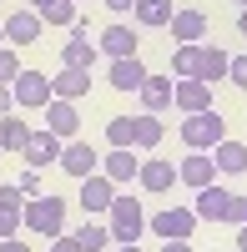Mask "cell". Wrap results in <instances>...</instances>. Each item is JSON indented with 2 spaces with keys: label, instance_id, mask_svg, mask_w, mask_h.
<instances>
[{
  "label": "cell",
  "instance_id": "35",
  "mask_svg": "<svg viewBox=\"0 0 247 252\" xmlns=\"http://www.w3.org/2000/svg\"><path fill=\"white\" fill-rule=\"evenodd\" d=\"M15 187H20V192H26V197H40V172H35V166H31V172L20 177Z\"/></svg>",
  "mask_w": 247,
  "mask_h": 252
},
{
  "label": "cell",
  "instance_id": "13",
  "mask_svg": "<svg viewBox=\"0 0 247 252\" xmlns=\"http://www.w3.org/2000/svg\"><path fill=\"white\" fill-rule=\"evenodd\" d=\"M40 111H46V131H56L61 141H71V136H76V126H81V121H76V101H61V96H51Z\"/></svg>",
  "mask_w": 247,
  "mask_h": 252
},
{
  "label": "cell",
  "instance_id": "45",
  "mask_svg": "<svg viewBox=\"0 0 247 252\" xmlns=\"http://www.w3.org/2000/svg\"><path fill=\"white\" fill-rule=\"evenodd\" d=\"M0 40H5V20H0Z\"/></svg>",
  "mask_w": 247,
  "mask_h": 252
},
{
  "label": "cell",
  "instance_id": "43",
  "mask_svg": "<svg viewBox=\"0 0 247 252\" xmlns=\"http://www.w3.org/2000/svg\"><path fill=\"white\" fill-rule=\"evenodd\" d=\"M116 252H141V247H136V242H121V247H116Z\"/></svg>",
  "mask_w": 247,
  "mask_h": 252
},
{
  "label": "cell",
  "instance_id": "36",
  "mask_svg": "<svg viewBox=\"0 0 247 252\" xmlns=\"http://www.w3.org/2000/svg\"><path fill=\"white\" fill-rule=\"evenodd\" d=\"M51 242H56L51 252H81V242H76V237H66V232H61V237H51Z\"/></svg>",
  "mask_w": 247,
  "mask_h": 252
},
{
  "label": "cell",
  "instance_id": "16",
  "mask_svg": "<svg viewBox=\"0 0 247 252\" xmlns=\"http://www.w3.org/2000/svg\"><path fill=\"white\" fill-rule=\"evenodd\" d=\"M35 40H40V15L35 10L5 15V46H35Z\"/></svg>",
  "mask_w": 247,
  "mask_h": 252
},
{
  "label": "cell",
  "instance_id": "26",
  "mask_svg": "<svg viewBox=\"0 0 247 252\" xmlns=\"http://www.w3.org/2000/svg\"><path fill=\"white\" fill-rule=\"evenodd\" d=\"M26 141H31V121L0 116V152H26Z\"/></svg>",
  "mask_w": 247,
  "mask_h": 252
},
{
  "label": "cell",
  "instance_id": "46",
  "mask_svg": "<svg viewBox=\"0 0 247 252\" xmlns=\"http://www.w3.org/2000/svg\"><path fill=\"white\" fill-rule=\"evenodd\" d=\"M237 5H247V0H237Z\"/></svg>",
  "mask_w": 247,
  "mask_h": 252
},
{
  "label": "cell",
  "instance_id": "10",
  "mask_svg": "<svg viewBox=\"0 0 247 252\" xmlns=\"http://www.w3.org/2000/svg\"><path fill=\"white\" fill-rule=\"evenodd\" d=\"M111 202H116V182H111L106 172L81 177V207H86V212H106Z\"/></svg>",
  "mask_w": 247,
  "mask_h": 252
},
{
  "label": "cell",
  "instance_id": "14",
  "mask_svg": "<svg viewBox=\"0 0 247 252\" xmlns=\"http://www.w3.org/2000/svg\"><path fill=\"white\" fill-rule=\"evenodd\" d=\"M101 166H106V177H111L116 187H126V182H136V172H141V157L131 152V146H111V152L101 157Z\"/></svg>",
  "mask_w": 247,
  "mask_h": 252
},
{
  "label": "cell",
  "instance_id": "38",
  "mask_svg": "<svg viewBox=\"0 0 247 252\" xmlns=\"http://www.w3.org/2000/svg\"><path fill=\"white\" fill-rule=\"evenodd\" d=\"M10 106H15V96H10V86H0V116H10Z\"/></svg>",
  "mask_w": 247,
  "mask_h": 252
},
{
  "label": "cell",
  "instance_id": "27",
  "mask_svg": "<svg viewBox=\"0 0 247 252\" xmlns=\"http://www.w3.org/2000/svg\"><path fill=\"white\" fill-rule=\"evenodd\" d=\"M40 20H46V26H66V31H71L76 20H81V15H76V0H51V5L40 10Z\"/></svg>",
  "mask_w": 247,
  "mask_h": 252
},
{
  "label": "cell",
  "instance_id": "20",
  "mask_svg": "<svg viewBox=\"0 0 247 252\" xmlns=\"http://www.w3.org/2000/svg\"><path fill=\"white\" fill-rule=\"evenodd\" d=\"M147 76H152V71L141 66V56H121V61H111V76H106V81H111L116 91H141V81H147Z\"/></svg>",
  "mask_w": 247,
  "mask_h": 252
},
{
  "label": "cell",
  "instance_id": "18",
  "mask_svg": "<svg viewBox=\"0 0 247 252\" xmlns=\"http://www.w3.org/2000/svg\"><path fill=\"white\" fill-rule=\"evenodd\" d=\"M172 91H177V81H167V76H147V81H141V111H152V116H161V111H167L172 106Z\"/></svg>",
  "mask_w": 247,
  "mask_h": 252
},
{
  "label": "cell",
  "instance_id": "25",
  "mask_svg": "<svg viewBox=\"0 0 247 252\" xmlns=\"http://www.w3.org/2000/svg\"><path fill=\"white\" fill-rule=\"evenodd\" d=\"M161 136H167V126H161L152 111H141V116H136V141H131V152H156Z\"/></svg>",
  "mask_w": 247,
  "mask_h": 252
},
{
  "label": "cell",
  "instance_id": "37",
  "mask_svg": "<svg viewBox=\"0 0 247 252\" xmlns=\"http://www.w3.org/2000/svg\"><path fill=\"white\" fill-rule=\"evenodd\" d=\"M0 252H31V242H15V237H0Z\"/></svg>",
  "mask_w": 247,
  "mask_h": 252
},
{
  "label": "cell",
  "instance_id": "40",
  "mask_svg": "<svg viewBox=\"0 0 247 252\" xmlns=\"http://www.w3.org/2000/svg\"><path fill=\"white\" fill-rule=\"evenodd\" d=\"M106 5H111V10L121 15V10H131V5H136V0H106Z\"/></svg>",
  "mask_w": 247,
  "mask_h": 252
},
{
  "label": "cell",
  "instance_id": "33",
  "mask_svg": "<svg viewBox=\"0 0 247 252\" xmlns=\"http://www.w3.org/2000/svg\"><path fill=\"white\" fill-rule=\"evenodd\" d=\"M227 81H232L237 91H247V56H232L227 61Z\"/></svg>",
  "mask_w": 247,
  "mask_h": 252
},
{
  "label": "cell",
  "instance_id": "32",
  "mask_svg": "<svg viewBox=\"0 0 247 252\" xmlns=\"http://www.w3.org/2000/svg\"><path fill=\"white\" fill-rule=\"evenodd\" d=\"M20 227H26V222H20V207H5V202H0V237H15Z\"/></svg>",
  "mask_w": 247,
  "mask_h": 252
},
{
  "label": "cell",
  "instance_id": "9",
  "mask_svg": "<svg viewBox=\"0 0 247 252\" xmlns=\"http://www.w3.org/2000/svg\"><path fill=\"white\" fill-rule=\"evenodd\" d=\"M172 106H182L187 116L207 111V106H212V86H207V81H197V76H182L177 91H172Z\"/></svg>",
  "mask_w": 247,
  "mask_h": 252
},
{
  "label": "cell",
  "instance_id": "8",
  "mask_svg": "<svg viewBox=\"0 0 247 252\" xmlns=\"http://www.w3.org/2000/svg\"><path fill=\"white\" fill-rule=\"evenodd\" d=\"M177 182H187L192 192L212 187V182H217V161H212V152H187V161L177 166Z\"/></svg>",
  "mask_w": 247,
  "mask_h": 252
},
{
  "label": "cell",
  "instance_id": "22",
  "mask_svg": "<svg viewBox=\"0 0 247 252\" xmlns=\"http://www.w3.org/2000/svg\"><path fill=\"white\" fill-rule=\"evenodd\" d=\"M212 161H217V177H237L242 166H247V146H242V141H227V136H222V141L212 146Z\"/></svg>",
  "mask_w": 247,
  "mask_h": 252
},
{
  "label": "cell",
  "instance_id": "11",
  "mask_svg": "<svg viewBox=\"0 0 247 252\" xmlns=\"http://www.w3.org/2000/svg\"><path fill=\"white\" fill-rule=\"evenodd\" d=\"M61 56H66V66H76V71H91L96 66V40H86V20H76V26H71V40H66V51H61Z\"/></svg>",
  "mask_w": 247,
  "mask_h": 252
},
{
  "label": "cell",
  "instance_id": "15",
  "mask_svg": "<svg viewBox=\"0 0 247 252\" xmlns=\"http://www.w3.org/2000/svg\"><path fill=\"white\" fill-rule=\"evenodd\" d=\"M61 146H66V141H61L56 131H31V141H26V152H20V157H26V166L40 172L46 161H61Z\"/></svg>",
  "mask_w": 247,
  "mask_h": 252
},
{
  "label": "cell",
  "instance_id": "21",
  "mask_svg": "<svg viewBox=\"0 0 247 252\" xmlns=\"http://www.w3.org/2000/svg\"><path fill=\"white\" fill-rule=\"evenodd\" d=\"M96 51H106L111 61H121V56H136V31H131V26H121V20H116V26H106V31H101Z\"/></svg>",
  "mask_w": 247,
  "mask_h": 252
},
{
  "label": "cell",
  "instance_id": "2",
  "mask_svg": "<svg viewBox=\"0 0 247 252\" xmlns=\"http://www.w3.org/2000/svg\"><path fill=\"white\" fill-rule=\"evenodd\" d=\"M111 222H106V232L111 242H141V232H147V217H141V202L126 197V192H116V202L106 207Z\"/></svg>",
  "mask_w": 247,
  "mask_h": 252
},
{
  "label": "cell",
  "instance_id": "31",
  "mask_svg": "<svg viewBox=\"0 0 247 252\" xmlns=\"http://www.w3.org/2000/svg\"><path fill=\"white\" fill-rule=\"evenodd\" d=\"M15 76H20V56H15V46H0V86H10Z\"/></svg>",
  "mask_w": 247,
  "mask_h": 252
},
{
  "label": "cell",
  "instance_id": "1",
  "mask_svg": "<svg viewBox=\"0 0 247 252\" xmlns=\"http://www.w3.org/2000/svg\"><path fill=\"white\" fill-rule=\"evenodd\" d=\"M20 222H26V232H35V237H61L66 232V197H26Z\"/></svg>",
  "mask_w": 247,
  "mask_h": 252
},
{
  "label": "cell",
  "instance_id": "39",
  "mask_svg": "<svg viewBox=\"0 0 247 252\" xmlns=\"http://www.w3.org/2000/svg\"><path fill=\"white\" fill-rule=\"evenodd\" d=\"M161 252H192V242L182 237V242H167V247H161Z\"/></svg>",
  "mask_w": 247,
  "mask_h": 252
},
{
  "label": "cell",
  "instance_id": "4",
  "mask_svg": "<svg viewBox=\"0 0 247 252\" xmlns=\"http://www.w3.org/2000/svg\"><path fill=\"white\" fill-rule=\"evenodd\" d=\"M147 227H152L161 242H182V237H192V232H197V212H192V207H161V212H156Z\"/></svg>",
  "mask_w": 247,
  "mask_h": 252
},
{
  "label": "cell",
  "instance_id": "29",
  "mask_svg": "<svg viewBox=\"0 0 247 252\" xmlns=\"http://www.w3.org/2000/svg\"><path fill=\"white\" fill-rule=\"evenodd\" d=\"M76 242H81V252H101V247L111 242V232H106L101 222H91V227H81V232H76Z\"/></svg>",
  "mask_w": 247,
  "mask_h": 252
},
{
  "label": "cell",
  "instance_id": "34",
  "mask_svg": "<svg viewBox=\"0 0 247 252\" xmlns=\"http://www.w3.org/2000/svg\"><path fill=\"white\" fill-rule=\"evenodd\" d=\"M222 222L242 227V222H247V197H232V202H227V217H222Z\"/></svg>",
  "mask_w": 247,
  "mask_h": 252
},
{
  "label": "cell",
  "instance_id": "7",
  "mask_svg": "<svg viewBox=\"0 0 247 252\" xmlns=\"http://www.w3.org/2000/svg\"><path fill=\"white\" fill-rule=\"evenodd\" d=\"M96 161H101V157H96V146H91V141H76V136H71L66 146H61V172L76 177V182H81V177H91V172H96Z\"/></svg>",
  "mask_w": 247,
  "mask_h": 252
},
{
  "label": "cell",
  "instance_id": "30",
  "mask_svg": "<svg viewBox=\"0 0 247 252\" xmlns=\"http://www.w3.org/2000/svg\"><path fill=\"white\" fill-rule=\"evenodd\" d=\"M197 56H202V46H177L172 71H177V76H197Z\"/></svg>",
  "mask_w": 247,
  "mask_h": 252
},
{
  "label": "cell",
  "instance_id": "23",
  "mask_svg": "<svg viewBox=\"0 0 247 252\" xmlns=\"http://www.w3.org/2000/svg\"><path fill=\"white\" fill-rule=\"evenodd\" d=\"M227 51H222V46H202V56H197V81H207V86H212V81H227Z\"/></svg>",
  "mask_w": 247,
  "mask_h": 252
},
{
  "label": "cell",
  "instance_id": "41",
  "mask_svg": "<svg viewBox=\"0 0 247 252\" xmlns=\"http://www.w3.org/2000/svg\"><path fill=\"white\" fill-rule=\"evenodd\" d=\"M237 252H247V222L237 227Z\"/></svg>",
  "mask_w": 247,
  "mask_h": 252
},
{
  "label": "cell",
  "instance_id": "12",
  "mask_svg": "<svg viewBox=\"0 0 247 252\" xmlns=\"http://www.w3.org/2000/svg\"><path fill=\"white\" fill-rule=\"evenodd\" d=\"M167 31H172L177 46H202V35H207V15H202V10H177L167 20Z\"/></svg>",
  "mask_w": 247,
  "mask_h": 252
},
{
  "label": "cell",
  "instance_id": "3",
  "mask_svg": "<svg viewBox=\"0 0 247 252\" xmlns=\"http://www.w3.org/2000/svg\"><path fill=\"white\" fill-rule=\"evenodd\" d=\"M222 136H227V121H222L212 106L182 121V141H187V152H212V146H217Z\"/></svg>",
  "mask_w": 247,
  "mask_h": 252
},
{
  "label": "cell",
  "instance_id": "28",
  "mask_svg": "<svg viewBox=\"0 0 247 252\" xmlns=\"http://www.w3.org/2000/svg\"><path fill=\"white\" fill-rule=\"evenodd\" d=\"M106 141H111V146H131V141H136V116H116V121H106Z\"/></svg>",
  "mask_w": 247,
  "mask_h": 252
},
{
  "label": "cell",
  "instance_id": "24",
  "mask_svg": "<svg viewBox=\"0 0 247 252\" xmlns=\"http://www.w3.org/2000/svg\"><path fill=\"white\" fill-rule=\"evenodd\" d=\"M131 15H136V26L161 31V26H167V20L177 15V5H172V0H136V5H131Z\"/></svg>",
  "mask_w": 247,
  "mask_h": 252
},
{
  "label": "cell",
  "instance_id": "19",
  "mask_svg": "<svg viewBox=\"0 0 247 252\" xmlns=\"http://www.w3.org/2000/svg\"><path fill=\"white\" fill-rule=\"evenodd\" d=\"M227 202H232V192H227V187H202V192H197V207H192V212H197V222H222V217H227Z\"/></svg>",
  "mask_w": 247,
  "mask_h": 252
},
{
  "label": "cell",
  "instance_id": "42",
  "mask_svg": "<svg viewBox=\"0 0 247 252\" xmlns=\"http://www.w3.org/2000/svg\"><path fill=\"white\" fill-rule=\"evenodd\" d=\"M237 31H242V40H247V5H242V15H237Z\"/></svg>",
  "mask_w": 247,
  "mask_h": 252
},
{
  "label": "cell",
  "instance_id": "6",
  "mask_svg": "<svg viewBox=\"0 0 247 252\" xmlns=\"http://www.w3.org/2000/svg\"><path fill=\"white\" fill-rule=\"evenodd\" d=\"M136 182L147 187L152 197H167L172 187H177V166H172V161H161L156 152H147V161H141V172H136Z\"/></svg>",
  "mask_w": 247,
  "mask_h": 252
},
{
  "label": "cell",
  "instance_id": "17",
  "mask_svg": "<svg viewBox=\"0 0 247 252\" xmlns=\"http://www.w3.org/2000/svg\"><path fill=\"white\" fill-rule=\"evenodd\" d=\"M91 91V71H76V66H61L56 76H51V96H61V101H81Z\"/></svg>",
  "mask_w": 247,
  "mask_h": 252
},
{
  "label": "cell",
  "instance_id": "5",
  "mask_svg": "<svg viewBox=\"0 0 247 252\" xmlns=\"http://www.w3.org/2000/svg\"><path fill=\"white\" fill-rule=\"evenodd\" d=\"M10 96H15V106L40 111V106L51 101V76H40V71H26V66H20V76L10 81Z\"/></svg>",
  "mask_w": 247,
  "mask_h": 252
},
{
  "label": "cell",
  "instance_id": "44",
  "mask_svg": "<svg viewBox=\"0 0 247 252\" xmlns=\"http://www.w3.org/2000/svg\"><path fill=\"white\" fill-rule=\"evenodd\" d=\"M31 5H35V10H46V5H51V0H31Z\"/></svg>",
  "mask_w": 247,
  "mask_h": 252
}]
</instances>
